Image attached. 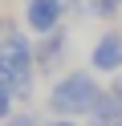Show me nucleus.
<instances>
[{
	"label": "nucleus",
	"instance_id": "nucleus-2",
	"mask_svg": "<svg viewBox=\"0 0 122 126\" xmlns=\"http://www.w3.org/2000/svg\"><path fill=\"white\" fill-rule=\"evenodd\" d=\"M65 8H69V0H29V4H24V25H29V33H37V37L61 33Z\"/></svg>",
	"mask_w": 122,
	"mask_h": 126
},
{
	"label": "nucleus",
	"instance_id": "nucleus-8",
	"mask_svg": "<svg viewBox=\"0 0 122 126\" xmlns=\"http://www.w3.org/2000/svg\"><path fill=\"white\" fill-rule=\"evenodd\" d=\"M49 126H77V118H53Z\"/></svg>",
	"mask_w": 122,
	"mask_h": 126
},
{
	"label": "nucleus",
	"instance_id": "nucleus-9",
	"mask_svg": "<svg viewBox=\"0 0 122 126\" xmlns=\"http://www.w3.org/2000/svg\"><path fill=\"white\" fill-rule=\"evenodd\" d=\"M114 4H122V0H114Z\"/></svg>",
	"mask_w": 122,
	"mask_h": 126
},
{
	"label": "nucleus",
	"instance_id": "nucleus-4",
	"mask_svg": "<svg viewBox=\"0 0 122 126\" xmlns=\"http://www.w3.org/2000/svg\"><path fill=\"white\" fill-rule=\"evenodd\" d=\"M12 102H16V98H12V90H4V85H0V122H8V118L16 114Z\"/></svg>",
	"mask_w": 122,
	"mask_h": 126
},
{
	"label": "nucleus",
	"instance_id": "nucleus-10",
	"mask_svg": "<svg viewBox=\"0 0 122 126\" xmlns=\"http://www.w3.org/2000/svg\"><path fill=\"white\" fill-rule=\"evenodd\" d=\"M118 126H122V122H118Z\"/></svg>",
	"mask_w": 122,
	"mask_h": 126
},
{
	"label": "nucleus",
	"instance_id": "nucleus-7",
	"mask_svg": "<svg viewBox=\"0 0 122 126\" xmlns=\"http://www.w3.org/2000/svg\"><path fill=\"white\" fill-rule=\"evenodd\" d=\"M114 8H118L114 0H89V12H94V16H110Z\"/></svg>",
	"mask_w": 122,
	"mask_h": 126
},
{
	"label": "nucleus",
	"instance_id": "nucleus-1",
	"mask_svg": "<svg viewBox=\"0 0 122 126\" xmlns=\"http://www.w3.org/2000/svg\"><path fill=\"white\" fill-rule=\"evenodd\" d=\"M102 98H106V90L98 85V77L89 73V69H73V73L57 77V81L49 85V110H53V118L94 114Z\"/></svg>",
	"mask_w": 122,
	"mask_h": 126
},
{
	"label": "nucleus",
	"instance_id": "nucleus-3",
	"mask_svg": "<svg viewBox=\"0 0 122 126\" xmlns=\"http://www.w3.org/2000/svg\"><path fill=\"white\" fill-rule=\"evenodd\" d=\"M89 69L94 73H118L122 69V33H102L89 49Z\"/></svg>",
	"mask_w": 122,
	"mask_h": 126
},
{
	"label": "nucleus",
	"instance_id": "nucleus-5",
	"mask_svg": "<svg viewBox=\"0 0 122 126\" xmlns=\"http://www.w3.org/2000/svg\"><path fill=\"white\" fill-rule=\"evenodd\" d=\"M16 73H20V69H12V65H8L4 57H0V85H4V90H12V81H16Z\"/></svg>",
	"mask_w": 122,
	"mask_h": 126
},
{
	"label": "nucleus",
	"instance_id": "nucleus-6",
	"mask_svg": "<svg viewBox=\"0 0 122 126\" xmlns=\"http://www.w3.org/2000/svg\"><path fill=\"white\" fill-rule=\"evenodd\" d=\"M4 126H41V122H37V114H29V110H20V114H12V118H8Z\"/></svg>",
	"mask_w": 122,
	"mask_h": 126
}]
</instances>
